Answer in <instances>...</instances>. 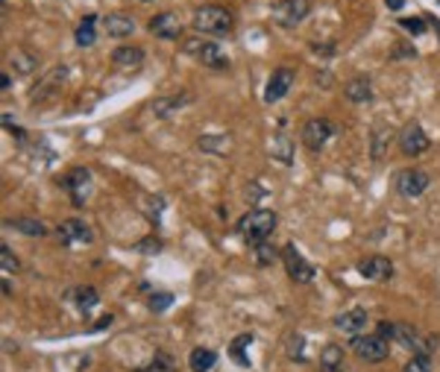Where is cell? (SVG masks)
<instances>
[{
	"instance_id": "obj_8",
	"label": "cell",
	"mask_w": 440,
	"mask_h": 372,
	"mask_svg": "<svg viewBox=\"0 0 440 372\" xmlns=\"http://www.w3.org/2000/svg\"><path fill=\"white\" fill-rule=\"evenodd\" d=\"M396 141H399V150L405 153V156H411V158H414V156H423V153L432 147L429 135L423 132V127H420L417 120H411L408 127L399 132V138H396Z\"/></svg>"
},
{
	"instance_id": "obj_24",
	"label": "cell",
	"mask_w": 440,
	"mask_h": 372,
	"mask_svg": "<svg viewBox=\"0 0 440 372\" xmlns=\"http://www.w3.org/2000/svg\"><path fill=\"white\" fill-rule=\"evenodd\" d=\"M267 147H271V156L276 161H282V165H293V144H291V138L285 132H276Z\"/></svg>"
},
{
	"instance_id": "obj_36",
	"label": "cell",
	"mask_w": 440,
	"mask_h": 372,
	"mask_svg": "<svg viewBox=\"0 0 440 372\" xmlns=\"http://www.w3.org/2000/svg\"><path fill=\"white\" fill-rule=\"evenodd\" d=\"M399 24H402V30H408V32H414V35L425 32V24H423V18H402Z\"/></svg>"
},
{
	"instance_id": "obj_26",
	"label": "cell",
	"mask_w": 440,
	"mask_h": 372,
	"mask_svg": "<svg viewBox=\"0 0 440 372\" xmlns=\"http://www.w3.org/2000/svg\"><path fill=\"white\" fill-rule=\"evenodd\" d=\"M80 47H91L97 41V18L94 15H82V21L77 24V32H73Z\"/></svg>"
},
{
	"instance_id": "obj_19",
	"label": "cell",
	"mask_w": 440,
	"mask_h": 372,
	"mask_svg": "<svg viewBox=\"0 0 440 372\" xmlns=\"http://www.w3.org/2000/svg\"><path fill=\"white\" fill-rule=\"evenodd\" d=\"M112 65L115 68H141L144 65V50L136 44H120L112 53Z\"/></svg>"
},
{
	"instance_id": "obj_27",
	"label": "cell",
	"mask_w": 440,
	"mask_h": 372,
	"mask_svg": "<svg viewBox=\"0 0 440 372\" xmlns=\"http://www.w3.org/2000/svg\"><path fill=\"white\" fill-rule=\"evenodd\" d=\"M197 147L205 153H217V156H223L232 150V138L229 135H200L197 138Z\"/></svg>"
},
{
	"instance_id": "obj_25",
	"label": "cell",
	"mask_w": 440,
	"mask_h": 372,
	"mask_svg": "<svg viewBox=\"0 0 440 372\" xmlns=\"http://www.w3.org/2000/svg\"><path fill=\"white\" fill-rule=\"evenodd\" d=\"M320 372H344V349L329 343L320 352Z\"/></svg>"
},
{
	"instance_id": "obj_15",
	"label": "cell",
	"mask_w": 440,
	"mask_h": 372,
	"mask_svg": "<svg viewBox=\"0 0 440 372\" xmlns=\"http://www.w3.org/2000/svg\"><path fill=\"white\" fill-rule=\"evenodd\" d=\"M103 30L112 39H127V35L136 32V18L127 15V12H112V15L103 18Z\"/></svg>"
},
{
	"instance_id": "obj_34",
	"label": "cell",
	"mask_w": 440,
	"mask_h": 372,
	"mask_svg": "<svg viewBox=\"0 0 440 372\" xmlns=\"http://www.w3.org/2000/svg\"><path fill=\"white\" fill-rule=\"evenodd\" d=\"M138 372H174V361H170L165 352H158V355H156V364L144 366V369H138Z\"/></svg>"
},
{
	"instance_id": "obj_18",
	"label": "cell",
	"mask_w": 440,
	"mask_h": 372,
	"mask_svg": "<svg viewBox=\"0 0 440 372\" xmlns=\"http://www.w3.org/2000/svg\"><path fill=\"white\" fill-rule=\"evenodd\" d=\"M394 138H396V132L390 129V127H376L373 129V138H370V158L373 161H382L385 158V153L390 150V144H394Z\"/></svg>"
},
{
	"instance_id": "obj_1",
	"label": "cell",
	"mask_w": 440,
	"mask_h": 372,
	"mask_svg": "<svg viewBox=\"0 0 440 372\" xmlns=\"http://www.w3.org/2000/svg\"><path fill=\"white\" fill-rule=\"evenodd\" d=\"M273 229H276V212H271V208H253V212H247L238 220L241 238L247 241L250 246L271 241Z\"/></svg>"
},
{
	"instance_id": "obj_38",
	"label": "cell",
	"mask_w": 440,
	"mask_h": 372,
	"mask_svg": "<svg viewBox=\"0 0 440 372\" xmlns=\"http://www.w3.org/2000/svg\"><path fill=\"white\" fill-rule=\"evenodd\" d=\"M136 250H138V252H158V250H162V243H158V241H153V238H150V241H144V243H138V246H136Z\"/></svg>"
},
{
	"instance_id": "obj_22",
	"label": "cell",
	"mask_w": 440,
	"mask_h": 372,
	"mask_svg": "<svg viewBox=\"0 0 440 372\" xmlns=\"http://www.w3.org/2000/svg\"><path fill=\"white\" fill-rule=\"evenodd\" d=\"M6 229H15L21 234H27V238H44L47 229H44V223L42 220H33V217H12L3 223Z\"/></svg>"
},
{
	"instance_id": "obj_17",
	"label": "cell",
	"mask_w": 440,
	"mask_h": 372,
	"mask_svg": "<svg viewBox=\"0 0 440 372\" xmlns=\"http://www.w3.org/2000/svg\"><path fill=\"white\" fill-rule=\"evenodd\" d=\"M65 73H68V71H65L62 65L53 68L51 73H47V77H44L39 85H35V91H33V103H44L53 91H59V85H62V80H65Z\"/></svg>"
},
{
	"instance_id": "obj_2",
	"label": "cell",
	"mask_w": 440,
	"mask_h": 372,
	"mask_svg": "<svg viewBox=\"0 0 440 372\" xmlns=\"http://www.w3.org/2000/svg\"><path fill=\"white\" fill-rule=\"evenodd\" d=\"M194 30L197 32H209V35H229L235 30V15L226 9V6H200L194 12Z\"/></svg>"
},
{
	"instance_id": "obj_3",
	"label": "cell",
	"mask_w": 440,
	"mask_h": 372,
	"mask_svg": "<svg viewBox=\"0 0 440 372\" xmlns=\"http://www.w3.org/2000/svg\"><path fill=\"white\" fill-rule=\"evenodd\" d=\"M182 50L188 56L200 59L205 68L212 71H226L229 68V56L223 53V47L214 44V41H205V39H185L182 41Z\"/></svg>"
},
{
	"instance_id": "obj_32",
	"label": "cell",
	"mask_w": 440,
	"mask_h": 372,
	"mask_svg": "<svg viewBox=\"0 0 440 372\" xmlns=\"http://www.w3.org/2000/svg\"><path fill=\"white\" fill-rule=\"evenodd\" d=\"M405 372H432V355H414L405 364Z\"/></svg>"
},
{
	"instance_id": "obj_40",
	"label": "cell",
	"mask_w": 440,
	"mask_h": 372,
	"mask_svg": "<svg viewBox=\"0 0 440 372\" xmlns=\"http://www.w3.org/2000/svg\"><path fill=\"white\" fill-rule=\"evenodd\" d=\"M385 6H387L390 12H399L402 6H405V0H385Z\"/></svg>"
},
{
	"instance_id": "obj_39",
	"label": "cell",
	"mask_w": 440,
	"mask_h": 372,
	"mask_svg": "<svg viewBox=\"0 0 440 372\" xmlns=\"http://www.w3.org/2000/svg\"><path fill=\"white\" fill-rule=\"evenodd\" d=\"M390 56H394V59H402V56H411V59H414V56H417V50H414V47L408 44V47H396V50H394V53H390Z\"/></svg>"
},
{
	"instance_id": "obj_13",
	"label": "cell",
	"mask_w": 440,
	"mask_h": 372,
	"mask_svg": "<svg viewBox=\"0 0 440 372\" xmlns=\"http://www.w3.org/2000/svg\"><path fill=\"white\" fill-rule=\"evenodd\" d=\"M358 272L370 281H387L394 276V261L385 255H370V258H364V261H358Z\"/></svg>"
},
{
	"instance_id": "obj_5",
	"label": "cell",
	"mask_w": 440,
	"mask_h": 372,
	"mask_svg": "<svg viewBox=\"0 0 440 372\" xmlns=\"http://www.w3.org/2000/svg\"><path fill=\"white\" fill-rule=\"evenodd\" d=\"M396 191L405 196V200H417V196H423L425 191H429L432 185V176L420 167H408V170H399L396 173Z\"/></svg>"
},
{
	"instance_id": "obj_35",
	"label": "cell",
	"mask_w": 440,
	"mask_h": 372,
	"mask_svg": "<svg viewBox=\"0 0 440 372\" xmlns=\"http://www.w3.org/2000/svg\"><path fill=\"white\" fill-rule=\"evenodd\" d=\"M170 302H174V296H170V293H153L150 296V311L162 314V311H167V308H170Z\"/></svg>"
},
{
	"instance_id": "obj_16",
	"label": "cell",
	"mask_w": 440,
	"mask_h": 372,
	"mask_svg": "<svg viewBox=\"0 0 440 372\" xmlns=\"http://www.w3.org/2000/svg\"><path fill=\"white\" fill-rule=\"evenodd\" d=\"M194 100V97L188 94V91H179V94H170V97H158V100H153V115L156 118H174L176 111L182 109V106H188Z\"/></svg>"
},
{
	"instance_id": "obj_28",
	"label": "cell",
	"mask_w": 440,
	"mask_h": 372,
	"mask_svg": "<svg viewBox=\"0 0 440 372\" xmlns=\"http://www.w3.org/2000/svg\"><path fill=\"white\" fill-rule=\"evenodd\" d=\"M217 364V355H214V349H194L191 355H188V366H191V372H209L212 366Z\"/></svg>"
},
{
	"instance_id": "obj_21",
	"label": "cell",
	"mask_w": 440,
	"mask_h": 372,
	"mask_svg": "<svg viewBox=\"0 0 440 372\" xmlns=\"http://www.w3.org/2000/svg\"><path fill=\"white\" fill-rule=\"evenodd\" d=\"M367 326V311L364 308H352V311H344L335 317V328L347 331V334H358Z\"/></svg>"
},
{
	"instance_id": "obj_43",
	"label": "cell",
	"mask_w": 440,
	"mask_h": 372,
	"mask_svg": "<svg viewBox=\"0 0 440 372\" xmlns=\"http://www.w3.org/2000/svg\"><path fill=\"white\" fill-rule=\"evenodd\" d=\"M141 3H150V0H141Z\"/></svg>"
},
{
	"instance_id": "obj_30",
	"label": "cell",
	"mask_w": 440,
	"mask_h": 372,
	"mask_svg": "<svg viewBox=\"0 0 440 372\" xmlns=\"http://www.w3.org/2000/svg\"><path fill=\"white\" fill-rule=\"evenodd\" d=\"M250 343H253V334H241V337H235V340H232V349H229L232 361H235V364H241V366H250V357L244 355V346H250Z\"/></svg>"
},
{
	"instance_id": "obj_41",
	"label": "cell",
	"mask_w": 440,
	"mask_h": 372,
	"mask_svg": "<svg viewBox=\"0 0 440 372\" xmlns=\"http://www.w3.org/2000/svg\"><path fill=\"white\" fill-rule=\"evenodd\" d=\"M9 85H12V80H9L6 73H3V80H0V89H3V91H9Z\"/></svg>"
},
{
	"instance_id": "obj_20",
	"label": "cell",
	"mask_w": 440,
	"mask_h": 372,
	"mask_svg": "<svg viewBox=\"0 0 440 372\" xmlns=\"http://www.w3.org/2000/svg\"><path fill=\"white\" fill-rule=\"evenodd\" d=\"M344 97L349 103H370L373 100V82L367 77H356L344 85Z\"/></svg>"
},
{
	"instance_id": "obj_31",
	"label": "cell",
	"mask_w": 440,
	"mask_h": 372,
	"mask_svg": "<svg viewBox=\"0 0 440 372\" xmlns=\"http://www.w3.org/2000/svg\"><path fill=\"white\" fill-rule=\"evenodd\" d=\"M253 250H255V261H259V264H273L276 258H282V252H276L267 241H264V243H255Z\"/></svg>"
},
{
	"instance_id": "obj_44",
	"label": "cell",
	"mask_w": 440,
	"mask_h": 372,
	"mask_svg": "<svg viewBox=\"0 0 440 372\" xmlns=\"http://www.w3.org/2000/svg\"><path fill=\"white\" fill-rule=\"evenodd\" d=\"M437 3H440V0H437Z\"/></svg>"
},
{
	"instance_id": "obj_9",
	"label": "cell",
	"mask_w": 440,
	"mask_h": 372,
	"mask_svg": "<svg viewBox=\"0 0 440 372\" xmlns=\"http://www.w3.org/2000/svg\"><path fill=\"white\" fill-rule=\"evenodd\" d=\"M282 261H285V270H288V279H291V281L309 284V281L314 279V267L300 255V250H297L293 243H288L285 250H282Z\"/></svg>"
},
{
	"instance_id": "obj_10",
	"label": "cell",
	"mask_w": 440,
	"mask_h": 372,
	"mask_svg": "<svg viewBox=\"0 0 440 372\" xmlns=\"http://www.w3.org/2000/svg\"><path fill=\"white\" fill-rule=\"evenodd\" d=\"M293 89V71L291 68H276L271 80L264 85V103H279L282 97Z\"/></svg>"
},
{
	"instance_id": "obj_11",
	"label": "cell",
	"mask_w": 440,
	"mask_h": 372,
	"mask_svg": "<svg viewBox=\"0 0 440 372\" xmlns=\"http://www.w3.org/2000/svg\"><path fill=\"white\" fill-rule=\"evenodd\" d=\"M89 185H91V170L89 167H73L68 176L62 179V188L71 194L73 205H82L85 194H89Z\"/></svg>"
},
{
	"instance_id": "obj_4",
	"label": "cell",
	"mask_w": 440,
	"mask_h": 372,
	"mask_svg": "<svg viewBox=\"0 0 440 372\" xmlns=\"http://www.w3.org/2000/svg\"><path fill=\"white\" fill-rule=\"evenodd\" d=\"M300 138H302V144H305V150H309V153H320L323 147L335 138V127L326 118H311V120H305Z\"/></svg>"
},
{
	"instance_id": "obj_6",
	"label": "cell",
	"mask_w": 440,
	"mask_h": 372,
	"mask_svg": "<svg viewBox=\"0 0 440 372\" xmlns=\"http://www.w3.org/2000/svg\"><path fill=\"white\" fill-rule=\"evenodd\" d=\"M309 9H311L309 0H276L271 6V18L279 27H297L300 21H305Z\"/></svg>"
},
{
	"instance_id": "obj_7",
	"label": "cell",
	"mask_w": 440,
	"mask_h": 372,
	"mask_svg": "<svg viewBox=\"0 0 440 372\" xmlns=\"http://www.w3.org/2000/svg\"><path fill=\"white\" fill-rule=\"evenodd\" d=\"M352 349H356V355L361 357L364 364H382L387 357V340L382 337V334H364V337H356L352 340Z\"/></svg>"
},
{
	"instance_id": "obj_37",
	"label": "cell",
	"mask_w": 440,
	"mask_h": 372,
	"mask_svg": "<svg viewBox=\"0 0 440 372\" xmlns=\"http://www.w3.org/2000/svg\"><path fill=\"white\" fill-rule=\"evenodd\" d=\"M376 334H382L385 340H390V337H394V322L382 319V322H378V328H376Z\"/></svg>"
},
{
	"instance_id": "obj_12",
	"label": "cell",
	"mask_w": 440,
	"mask_h": 372,
	"mask_svg": "<svg viewBox=\"0 0 440 372\" xmlns=\"http://www.w3.org/2000/svg\"><path fill=\"white\" fill-rule=\"evenodd\" d=\"M56 234H59V241H62L65 246H77V243H91L94 241V234H91V229L85 226L82 220H65V223H59V229H56Z\"/></svg>"
},
{
	"instance_id": "obj_23",
	"label": "cell",
	"mask_w": 440,
	"mask_h": 372,
	"mask_svg": "<svg viewBox=\"0 0 440 372\" xmlns=\"http://www.w3.org/2000/svg\"><path fill=\"white\" fill-rule=\"evenodd\" d=\"M73 299H77V311H80L82 317H89L94 308L100 305V293H97L91 284H82V288L73 290Z\"/></svg>"
},
{
	"instance_id": "obj_29",
	"label": "cell",
	"mask_w": 440,
	"mask_h": 372,
	"mask_svg": "<svg viewBox=\"0 0 440 372\" xmlns=\"http://www.w3.org/2000/svg\"><path fill=\"white\" fill-rule=\"evenodd\" d=\"M9 65L15 68L18 73H33L35 68H39V59H35L33 53H27V50H15L9 56Z\"/></svg>"
},
{
	"instance_id": "obj_42",
	"label": "cell",
	"mask_w": 440,
	"mask_h": 372,
	"mask_svg": "<svg viewBox=\"0 0 440 372\" xmlns=\"http://www.w3.org/2000/svg\"><path fill=\"white\" fill-rule=\"evenodd\" d=\"M109 322H112V317H103V319H100V322H97V326H94V328H106V326H109Z\"/></svg>"
},
{
	"instance_id": "obj_14",
	"label": "cell",
	"mask_w": 440,
	"mask_h": 372,
	"mask_svg": "<svg viewBox=\"0 0 440 372\" xmlns=\"http://www.w3.org/2000/svg\"><path fill=\"white\" fill-rule=\"evenodd\" d=\"M150 27V32L156 35V39H165V41H176L179 39V18L174 15V12H158V15H153V21L147 24Z\"/></svg>"
},
{
	"instance_id": "obj_33",
	"label": "cell",
	"mask_w": 440,
	"mask_h": 372,
	"mask_svg": "<svg viewBox=\"0 0 440 372\" xmlns=\"http://www.w3.org/2000/svg\"><path fill=\"white\" fill-rule=\"evenodd\" d=\"M0 264H3V272H18V270H21V264H18L15 252H12L6 243L0 246Z\"/></svg>"
}]
</instances>
